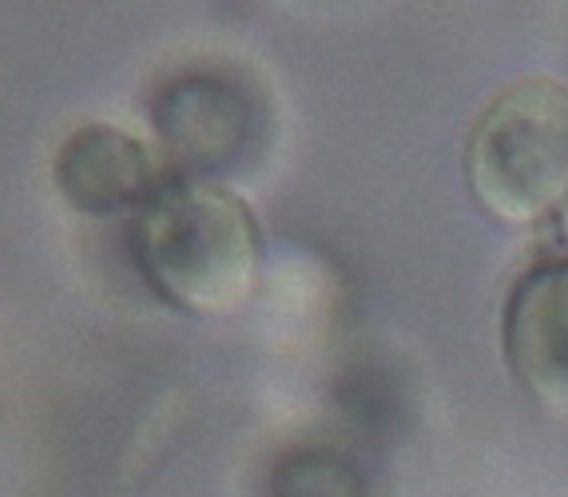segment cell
Returning a JSON list of instances; mask_svg holds the SVG:
<instances>
[{"instance_id": "6da1fadb", "label": "cell", "mask_w": 568, "mask_h": 497, "mask_svg": "<svg viewBox=\"0 0 568 497\" xmlns=\"http://www.w3.org/2000/svg\"><path fill=\"white\" fill-rule=\"evenodd\" d=\"M135 255L152 287L187 315H231L258 287L255 211L211 180H171L135 223Z\"/></svg>"}, {"instance_id": "7a4b0ae2", "label": "cell", "mask_w": 568, "mask_h": 497, "mask_svg": "<svg viewBox=\"0 0 568 497\" xmlns=\"http://www.w3.org/2000/svg\"><path fill=\"white\" fill-rule=\"evenodd\" d=\"M465 180L513 227L568 203V84L532 77L497 92L469 128Z\"/></svg>"}, {"instance_id": "3957f363", "label": "cell", "mask_w": 568, "mask_h": 497, "mask_svg": "<svg viewBox=\"0 0 568 497\" xmlns=\"http://www.w3.org/2000/svg\"><path fill=\"white\" fill-rule=\"evenodd\" d=\"M513 378L532 402L568 418V258H549L513 283L501 315Z\"/></svg>"}, {"instance_id": "277c9868", "label": "cell", "mask_w": 568, "mask_h": 497, "mask_svg": "<svg viewBox=\"0 0 568 497\" xmlns=\"http://www.w3.org/2000/svg\"><path fill=\"white\" fill-rule=\"evenodd\" d=\"M60 195L84 215H115L128 207H148L163 187L155 148L120 124H80L64 135L52 163Z\"/></svg>"}]
</instances>
